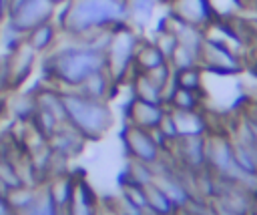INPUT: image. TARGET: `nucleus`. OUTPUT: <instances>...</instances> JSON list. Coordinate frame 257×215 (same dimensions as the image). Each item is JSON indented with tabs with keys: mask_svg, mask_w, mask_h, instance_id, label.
<instances>
[{
	"mask_svg": "<svg viewBox=\"0 0 257 215\" xmlns=\"http://www.w3.org/2000/svg\"><path fill=\"white\" fill-rule=\"evenodd\" d=\"M102 68L104 50L86 38H72V42L56 46L44 60V76L62 90L76 88Z\"/></svg>",
	"mask_w": 257,
	"mask_h": 215,
	"instance_id": "f257e3e1",
	"label": "nucleus"
},
{
	"mask_svg": "<svg viewBox=\"0 0 257 215\" xmlns=\"http://www.w3.org/2000/svg\"><path fill=\"white\" fill-rule=\"evenodd\" d=\"M126 0H68L56 24L70 38H86L126 22Z\"/></svg>",
	"mask_w": 257,
	"mask_h": 215,
	"instance_id": "f03ea898",
	"label": "nucleus"
},
{
	"mask_svg": "<svg viewBox=\"0 0 257 215\" xmlns=\"http://www.w3.org/2000/svg\"><path fill=\"white\" fill-rule=\"evenodd\" d=\"M66 123L72 125L86 141L100 139L112 125V113L106 100H96L80 94L74 88L62 90Z\"/></svg>",
	"mask_w": 257,
	"mask_h": 215,
	"instance_id": "7ed1b4c3",
	"label": "nucleus"
},
{
	"mask_svg": "<svg viewBox=\"0 0 257 215\" xmlns=\"http://www.w3.org/2000/svg\"><path fill=\"white\" fill-rule=\"evenodd\" d=\"M139 40L137 30L128 22H122L110 30L104 48V70L114 84H120L128 74H133V60Z\"/></svg>",
	"mask_w": 257,
	"mask_h": 215,
	"instance_id": "20e7f679",
	"label": "nucleus"
},
{
	"mask_svg": "<svg viewBox=\"0 0 257 215\" xmlns=\"http://www.w3.org/2000/svg\"><path fill=\"white\" fill-rule=\"evenodd\" d=\"M199 66L217 76H229L243 70V58L225 42L205 36V42L199 52Z\"/></svg>",
	"mask_w": 257,
	"mask_h": 215,
	"instance_id": "39448f33",
	"label": "nucleus"
},
{
	"mask_svg": "<svg viewBox=\"0 0 257 215\" xmlns=\"http://www.w3.org/2000/svg\"><path fill=\"white\" fill-rule=\"evenodd\" d=\"M56 4L52 0H8V22L20 32H28L54 20Z\"/></svg>",
	"mask_w": 257,
	"mask_h": 215,
	"instance_id": "423d86ee",
	"label": "nucleus"
},
{
	"mask_svg": "<svg viewBox=\"0 0 257 215\" xmlns=\"http://www.w3.org/2000/svg\"><path fill=\"white\" fill-rule=\"evenodd\" d=\"M122 145L131 159L151 163V165H155L161 159V147L155 141L153 131H147V129L126 123L122 129Z\"/></svg>",
	"mask_w": 257,
	"mask_h": 215,
	"instance_id": "0eeeda50",
	"label": "nucleus"
},
{
	"mask_svg": "<svg viewBox=\"0 0 257 215\" xmlns=\"http://www.w3.org/2000/svg\"><path fill=\"white\" fill-rule=\"evenodd\" d=\"M207 167H211L217 177L229 181L241 169L233 159V143L229 137L207 133Z\"/></svg>",
	"mask_w": 257,
	"mask_h": 215,
	"instance_id": "6e6552de",
	"label": "nucleus"
},
{
	"mask_svg": "<svg viewBox=\"0 0 257 215\" xmlns=\"http://www.w3.org/2000/svg\"><path fill=\"white\" fill-rule=\"evenodd\" d=\"M167 2H169V14L173 18L203 30L217 18L211 0H167Z\"/></svg>",
	"mask_w": 257,
	"mask_h": 215,
	"instance_id": "1a4fd4ad",
	"label": "nucleus"
},
{
	"mask_svg": "<svg viewBox=\"0 0 257 215\" xmlns=\"http://www.w3.org/2000/svg\"><path fill=\"white\" fill-rule=\"evenodd\" d=\"M171 145L175 147V153L187 171L199 173L203 167H207V135L177 137Z\"/></svg>",
	"mask_w": 257,
	"mask_h": 215,
	"instance_id": "9d476101",
	"label": "nucleus"
},
{
	"mask_svg": "<svg viewBox=\"0 0 257 215\" xmlns=\"http://www.w3.org/2000/svg\"><path fill=\"white\" fill-rule=\"evenodd\" d=\"M165 113H167L165 104L147 102V100H141V98H135V96L126 102V109H124L126 123L135 125V127H141V129H147V131H155L159 127L161 119L165 117Z\"/></svg>",
	"mask_w": 257,
	"mask_h": 215,
	"instance_id": "9b49d317",
	"label": "nucleus"
},
{
	"mask_svg": "<svg viewBox=\"0 0 257 215\" xmlns=\"http://www.w3.org/2000/svg\"><path fill=\"white\" fill-rule=\"evenodd\" d=\"M8 86H20L32 72L36 52L26 44V40L10 50L8 54Z\"/></svg>",
	"mask_w": 257,
	"mask_h": 215,
	"instance_id": "f8f14e48",
	"label": "nucleus"
},
{
	"mask_svg": "<svg viewBox=\"0 0 257 215\" xmlns=\"http://www.w3.org/2000/svg\"><path fill=\"white\" fill-rule=\"evenodd\" d=\"M84 143H86V139H84L72 125H68V123L58 125V129L48 137L50 149H52L54 153L64 155L66 159L76 157V155L82 151Z\"/></svg>",
	"mask_w": 257,
	"mask_h": 215,
	"instance_id": "ddd939ff",
	"label": "nucleus"
},
{
	"mask_svg": "<svg viewBox=\"0 0 257 215\" xmlns=\"http://www.w3.org/2000/svg\"><path fill=\"white\" fill-rule=\"evenodd\" d=\"M173 123L177 127L179 137H189V135H207L209 133V123L203 113L197 111H175L169 109Z\"/></svg>",
	"mask_w": 257,
	"mask_h": 215,
	"instance_id": "4468645a",
	"label": "nucleus"
},
{
	"mask_svg": "<svg viewBox=\"0 0 257 215\" xmlns=\"http://www.w3.org/2000/svg\"><path fill=\"white\" fill-rule=\"evenodd\" d=\"M167 62L163 52L153 40H139L137 50H135V60H133V72H149L157 66Z\"/></svg>",
	"mask_w": 257,
	"mask_h": 215,
	"instance_id": "2eb2a0df",
	"label": "nucleus"
},
{
	"mask_svg": "<svg viewBox=\"0 0 257 215\" xmlns=\"http://www.w3.org/2000/svg\"><path fill=\"white\" fill-rule=\"evenodd\" d=\"M114 86H116V84L112 82V78L108 76V72L102 68V70L90 74V76H88L84 82H80L74 90H78L80 94H84V96H88V98L106 100V98L112 94Z\"/></svg>",
	"mask_w": 257,
	"mask_h": 215,
	"instance_id": "dca6fc26",
	"label": "nucleus"
},
{
	"mask_svg": "<svg viewBox=\"0 0 257 215\" xmlns=\"http://www.w3.org/2000/svg\"><path fill=\"white\" fill-rule=\"evenodd\" d=\"M58 32H60L58 24H54V20H50V22H44V24L32 28V30H28L26 36H24V40H26V44L38 54V52L50 50V48L56 44Z\"/></svg>",
	"mask_w": 257,
	"mask_h": 215,
	"instance_id": "f3484780",
	"label": "nucleus"
},
{
	"mask_svg": "<svg viewBox=\"0 0 257 215\" xmlns=\"http://www.w3.org/2000/svg\"><path fill=\"white\" fill-rule=\"evenodd\" d=\"M131 82H133V96L135 98L163 104V88L157 86L145 72H133Z\"/></svg>",
	"mask_w": 257,
	"mask_h": 215,
	"instance_id": "a211bd4d",
	"label": "nucleus"
},
{
	"mask_svg": "<svg viewBox=\"0 0 257 215\" xmlns=\"http://www.w3.org/2000/svg\"><path fill=\"white\" fill-rule=\"evenodd\" d=\"M161 0H126V10H128V16H126V22L135 28H145L151 18H153V12L157 8Z\"/></svg>",
	"mask_w": 257,
	"mask_h": 215,
	"instance_id": "6ab92c4d",
	"label": "nucleus"
},
{
	"mask_svg": "<svg viewBox=\"0 0 257 215\" xmlns=\"http://www.w3.org/2000/svg\"><path fill=\"white\" fill-rule=\"evenodd\" d=\"M74 181L76 179L72 175H68V173L52 179V185L46 191H48V195H50V199H52V203H54L56 209H64L70 203L72 191H74Z\"/></svg>",
	"mask_w": 257,
	"mask_h": 215,
	"instance_id": "aec40b11",
	"label": "nucleus"
},
{
	"mask_svg": "<svg viewBox=\"0 0 257 215\" xmlns=\"http://www.w3.org/2000/svg\"><path fill=\"white\" fill-rule=\"evenodd\" d=\"M199 104H201V92L181 88V86H175V90L165 102L167 109H175V111H197Z\"/></svg>",
	"mask_w": 257,
	"mask_h": 215,
	"instance_id": "412c9836",
	"label": "nucleus"
},
{
	"mask_svg": "<svg viewBox=\"0 0 257 215\" xmlns=\"http://www.w3.org/2000/svg\"><path fill=\"white\" fill-rule=\"evenodd\" d=\"M145 193H147V205H151L157 213H161V215H175L177 213L179 207L167 197V193L155 181L145 185Z\"/></svg>",
	"mask_w": 257,
	"mask_h": 215,
	"instance_id": "4be33fe9",
	"label": "nucleus"
},
{
	"mask_svg": "<svg viewBox=\"0 0 257 215\" xmlns=\"http://www.w3.org/2000/svg\"><path fill=\"white\" fill-rule=\"evenodd\" d=\"M175 84L181 88H189L195 92L203 90V68L201 66H193V68H183V70H175Z\"/></svg>",
	"mask_w": 257,
	"mask_h": 215,
	"instance_id": "5701e85b",
	"label": "nucleus"
},
{
	"mask_svg": "<svg viewBox=\"0 0 257 215\" xmlns=\"http://www.w3.org/2000/svg\"><path fill=\"white\" fill-rule=\"evenodd\" d=\"M169 64L173 66V70H183V68H193V66H199V54L193 52L191 48L187 46H177L175 52L171 54L169 58Z\"/></svg>",
	"mask_w": 257,
	"mask_h": 215,
	"instance_id": "b1692460",
	"label": "nucleus"
},
{
	"mask_svg": "<svg viewBox=\"0 0 257 215\" xmlns=\"http://www.w3.org/2000/svg\"><path fill=\"white\" fill-rule=\"evenodd\" d=\"M18 215H58V209L54 207V203H52L48 191L44 189V191H38L36 201H34L26 211H22V213H18Z\"/></svg>",
	"mask_w": 257,
	"mask_h": 215,
	"instance_id": "393cba45",
	"label": "nucleus"
},
{
	"mask_svg": "<svg viewBox=\"0 0 257 215\" xmlns=\"http://www.w3.org/2000/svg\"><path fill=\"white\" fill-rule=\"evenodd\" d=\"M122 197L139 209H143L147 205V193H145V187H141V185H135V183L122 185Z\"/></svg>",
	"mask_w": 257,
	"mask_h": 215,
	"instance_id": "a878e982",
	"label": "nucleus"
},
{
	"mask_svg": "<svg viewBox=\"0 0 257 215\" xmlns=\"http://www.w3.org/2000/svg\"><path fill=\"white\" fill-rule=\"evenodd\" d=\"M209 209L215 213V215H243V213H239V211H235L233 207H229L225 201H221L219 197H215V201H213V205H209Z\"/></svg>",
	"mask_w": 257,
	"mask_h": 215,
	"instance_id": "bb28decb",
	"label": "nucleus"
},
{
	"mask_svg": "<svg viewBox=\"0 0 257 215\" xmlns=\"http://www.w3.org/2000/svg\"><path fill=\"white\" fill-rule=\"evenodd\" d=\"M0 215H14V211H12L6 195H2V193H0Z\"/></svg>",
	"mask_w": 257,
	"mask_h": 215,
	"instance_id": "cd10ccee",
	"label": "nucleus"
},
{
	"mask_svg": "<svg viewBox=\"0 0 257 215\" xmlns=\"http://www.w3.org/2000/svg\"><path fill=\"white\" fill-rule=\"evenodd\" d=\"M8 18V0H0V24Z\"/></svg>",
	"mask_w": 257,
	"mask_h": 215,
	"instance_id": "c85d7f7f",
	"label": "nucleus"
},
{
	"mask_svg": "<svg viewBox=\"0 0 257 215\" xmlns=\"http://www.w3.org/2000/svg\"><path fill=\"white\" fill-rule=\"evenodd\" d=\"M141 215H161V213H157V211H155L151 205H145V207L141 209Z\"/></svg>",
	"mask_w": 257,
	"mask_h": 215,
	"instance_id": "c756f323",
	"label": "nucleus"
},
{
	"mask_svg": "<svg viewBox=\"0 0 257 215\" xmlns=\"http://www.w3.org/2000/svg\"><path fill=\"white\" fill-rule=\"evenodd\" d=\"M247 115H249V117H251V119H253V121L257 123V102H253V104L249 106V111H247Z\"/></svg>",
	"mask_w": 257,
	"mask_h": 215,
	"instance_id": "7c9ffc66",
	"label": "nucleus"
},
{
	"mask_svg": "<svg viewBox=\"0 0 257 215\" xmlns=\"http://www.w3.org/2000/svg\"><path fill=\"white\" fill-rule=\"evenodd\" d=\"M251 48H253V56H255V64H257V38H255V44Z\"/></svg>",
	"mask_w": 257,
	"mask_h": 215,
	"instance_id": "2f4dec72",
	"label": "nucleus"
},
{
	"mask_svg": "<svg viewBox=\"0 0 257 215\" xmlns=\"http://www.w3.org/2000/svg\"><path fill=\"white\" fill-rule=\"evenodd\" d=\"M52 2H54V4H56V6H62V4H66V2H68V0H52Z\"/></svg>",
	"mask_w": 257,
	"mask_h": 215,
	"instance_id": "473e14b6",
	"label": "nucleus"
},
{
	"mask_svg": "<svg viewBox=\"0 0 257 215\" xmlns=\"http://www.w3.org/2000/svg\"><path fill=\"white\" fill-rule=\"evenodd\" d=\"M255 2H257V0H255Z\"/></svg>",
	"mask_w": 257,
	"mask_h": 215,
	"instance_id": "72a5a7b5",
	"label": "nucleus"
}]
</instances>
